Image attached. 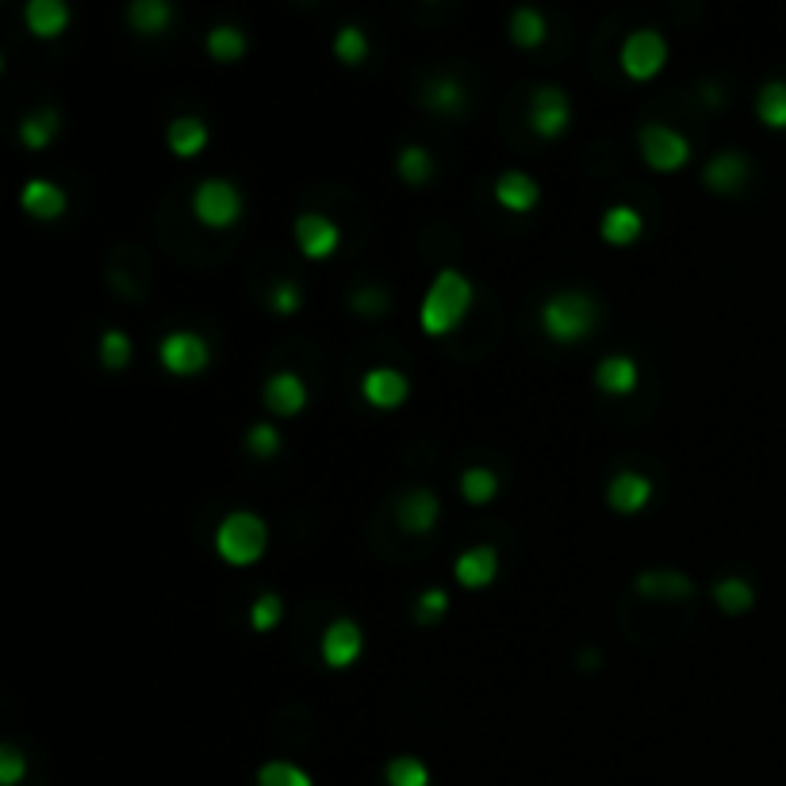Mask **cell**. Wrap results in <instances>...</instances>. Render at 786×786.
I'll use <instances>...</instances> for the list:
<instances>
[{"instance_id": "1", "label": "cell", "mask_w": 786, "mask_h": 786, "mask_svg": "<svg viewBox=\"0 0 786 786\" xmlns=\"http://www.w3.org/2000/svg\"><path fill=\"white\" fill-rule=\"evenodd\" d=\"M472 308V284L464 272L456 269H441L430 284V292L422 295V311L419 323L427 334H449Z\"/></svg>"}, {"instance_id": "2", "label": "cell", "mask_w": 786, "mask_h": 786, "mask_svg": "<svg viewBox=\"0 0 786 786\" xmlns=\"http://www.w3.org/2000/svg\"><path fill=\"white\" fill-rule=\"evenodd\" d=\"M265 541H269V529H265V523L254 510H235V515H227L219 523V529H215V549H219V557L238 568L261 560Z\"/></svg>"}, {"instance_id": "3", "label": "cell", "mask_w": 786, "mask_h": 786, "mask_svg": "<svg viewBox=\"0 0 786 786\" xmlns=\"http://www.w3.org/2000/svg\"><path fill=\"white\" fill-rule=\"evenodd\" d=\"M599 319V308L591 295L583 292H557L552 300H545L541 308V326L549 338L557 342H575L595 326Z\"/></svg>"}, {"instance_id": "4", "label": "cell", "mask_w": 786, "mask_h": 786, "mask_svg": "<svg viewBox=\"0 0 786 786\" xmlns=\"http://www.w3.org/2000/svg\"><path fill=\"white\" fill-rule=\"evenodd\" d=\"M192 212H196V219L204 227H230L238 219V212H243V196H238V189L230 181L212 176L192 196Z\"/></svg>"}, {"instance_id": "5", "label": "cell", "mask_w": 786, "mask_h": 786, "mask_svg": "<svg viewBox=\"0 0 786 786\" xmlns=\"http://www.w3.org/2000/svg\"><path fill=\"white\" fill-rule=\"evenodd\" d=\"M668 62V43H664L660 31L653 28H640V31H629L622 43V69L637 82L645 77L660 74V66Z\"/></svg>"}, {"instance_id": "6", "label": "cell", "mask_w": 786, "mask_h": 786, "mask_svg": "<svg viewBox=\"0 0 786 786\" xmlns=\"http://www.w3.org/2000/svg\"><path fill=\"white\" fill-rule=\"evenodd\" d=\"M640 154H645V162L653 170H676V165H683L691 158V142L679 131H671V127L653 123L640 131Z\"/></svg>"}, {"instance_id": "7", "label": "cell", "mask_w": 786, "mask_h": 786, "mask_svg": "<svg viewBox=\"0 0 786 786\" xmlns=\"http://www.w3.org/2000/svg\"><path fill=\"white\" fill-rule=\"evenodd\" d=\"M207 357H212V349H207V342L196 331H173L162 338V365L176 376L200 373L207 365Z\"/></svg>"}, {"instance_id": "8", "label": "cell", "mask_w": 786, "mask_h": 786, "mask_svg": "<svg viewBox=\"0 0 786 786\" xmlns=\"http://www.w3.org/2000/svg\"><path fill=\"white\" fill-rule=\"evenodd\" d=\"M568 96L560 93V88L545 85L534 93V100H529V123H534V131L541 134V139H552V134H560L568 127Z\"/></svg>"}, {"instance_id": "9", "label": "cell", "mask_w": 786, "mask_h": 786, "mask_svg": "<svg viewBox=\"0 0 786 786\" xmlns=\"http://www.w3.org/2000/svg\"><path fill=\"white\" fill-rule=\"evenodd\" d=\"M338 238L342 230L334 227L326 215L311 212L295 219V243H300V250L308 254V258H326V254H334L338 250Z\"/></svg>"}, {"instance_id": "10", "label": "cell", "mask_w": 786, "mask_h": 786, "mask_svg": "<svg viewBox=\"0 0 786 786\" xmlns=\"http://www.w3.org/2000/svg\"><path fill=\"white\" fill-rule=\"evenodd\" d=\"M407 391H411V384H407V376L399 373V368H373V373L360 380V396L373 407H384V411L403 403Z\"/></svg>"}, {"instance_id": "11", "label": "cell", "mask_w": 786, "mask_h": 786, "mask_svg": "<svg viewBox=\"0 0 786 786\" xmlns=\"http://www.w3.org/2000/svg\"><path fill=\"white\" fill-rule=\"evenodd\" d=\"M360 645H365V640H360L357 625L338 617V622H331L323 633V660L331 664V668H346V664H353L360 656Z\"/></svg>"}, {"instance_id": "12", "label": "cell", "mask_w": 786, "mask_h": 786, "mask_svg": "<svg viewBox=\"0 0 786 786\" xmlns=\"http://www.w3.org/2000/svg\"><path fill=\"white\" fill-rule=\"evenodd\" d=\"M438 495L427 492V487H411V492L399 499V526L407 529V534H427V529H434L438 523Z\"/></svg>"}, {"instance_id": "13", "label": "cell", "mask_w": 786, "mask_h": 786, "mask_svg": "<svg viewBox=\"0 0 786 786\" xmlns=\"http://www.w3.org/2000/svg\"><path fill=\"white\" fill-rule=\"evenodd\" d=\"M453 572L464 588H487V583L495 580V572H499V552H495L492 545H476V549L461 552Z\"/></svg>"}, {"instance_id": "14", "label": "cell", "mask_w": 786, "mask_h": 786, "mask_svg": "<svg viewBox=\"0 0 786 786\" xmlns=\"http://www.w3.org/2000/svg\"><path fill=\"white\" fill-rule=\"evenodd\" d=\"M606 499H611L614 510L633 515V510H640L648 499H653V484H648L640 472H617L611 480V487H606Z\"/></svg>"}, {"instance_id": "15", "label": "cell", "mask_w": 786, "mask_h": 786, "mask_svg": "<svg viewBox=\"0 0 786 786\" xmlns=\"http://www.w3.org/2000/svg\"><path fill=\"white\" fill-rule=\"evenodd\" d=\"M265 403L277 414H295L303 403H308V388L295 373H277L265 380Z\"/></svg>"}, {"instance_id": "16", "label": "cell", "mask_w": 786, "mask_h": 786, "mask_svg": "<svg viewBox=\"0 0 786 786\" xmlns=\"http://www.w3.org/2000/svg\"><path fill=\"white\" fill-rule=\"evenodd\" d=\"M23 207H28L35 219H58L62 212H66V192L58 189L54 181H43V176H35V181L23 184Z\"/></svg>"}, {"instance_id": "17", "label": "cell", "mask_w": 786, "mask_h": 786, "mask_svg": "<svg viewBox=\"0 0 786 786\" xmlns=\"http://www.w3.org/2000/svg\"><path fill=\"white\" fill-rule=\"evenodd\" d=\"M749 181V158L736 154V150H721L718 158H710L706 165V184L713 192H733Z\"/></svg>"}, {"instance_id": "18", "label": "cell", "mask_w": 786, "mask_h": 786, "mask_svg": "<svg viewBox=\"0 0 786 786\" xmlns=\"http://www.w3.org/2000/svg\"><path fill=\"white\" fill-rule=\"evenodd\" d=\"M537 196H541V189H537V181L523 170H510L499 176V184H495V200H499L503 207H510V212H529V207L537 204Z\"/></svg>"}, {"instance_id": "19", "label": "cell", "mask_w": 786, "mask_h": 786, "mask_svg": "<svg viewBox=\"0 0 786 786\" xmlns=\"http://www.w3.org/2000/svg\"><path fill=\"white\" fill-rule=\"evenodd\" d=\"M640 230H645V219H640L637 207H629V204L606 207V215H603V238L606 243L629 246V243H637L640 238Z\"/></svg>"}, {"instance_id": "20", "label": "cell", "mask_w": 786, "mask_h": 786, "mask_svg": "<svg viewBox=\"0 0 786 786\" xmlns=\"http://www.w3.org/2000/svg\"><path fill=\"white\" fill-rule=\"evenodd\" d=\"M595 380H599V388L603 391L625 396V391L637 388V365H633V357H625V353H611V357L599 360Z\"/></svg>"}, {"instance_id": "21", "label": "cell", "mask_w": 786, "mask_h": 786, "mask_svg": "<svg viewBox=\"0 0 786 786\" xmlns=\"http://www.w3.org/2000/svg\"><path fill=\"white\" fill-rule=\"evenodd\" d=\"M23 20H28V28L35 31V35L51 39V35H58V31H66L69 8H66V0H31Z\"/></svg>"}, {"instance_id": "22", "label": "cell", "mask_w": 786, "mask_h": 786, "mask_svg": "<svg viewBox=\"0 0 786 786\" xmlns=\"http://www.w3.org/2000/svg\"><path fill=\"white\" fill-rule=\"evenodd\" d=\"M170 147H173V154H181V158L200 154V150L207 147V123L200 116L173 119L170 123Z\"/></svg>"}, {"instance_id": "23", "label": "cell", "mask_w": 786, "mask_h": 786, "mask_svg": "<svg viewBox=\"0 0 786 786\" xmlns=\"http://www.w3.org/2000/svg\"><path fill=\"white\" fill-rule=\"evenodd\" d=\"M637 591L656 599H683L691 595V580L683 572H645L637 580Z\"/></svg>"}, {"instance_id": "24", "label": "cell", "mask_w": 786, "mask_h": 786, "mask_svg": "<svg viewBox=\"0 0 786 786\" xmlns=\"http://www.w3.org/2000/svg\"><path fill=\"white\" fill-rule=\"evenodd\" d=\"M713 599L725 614H744L752 606V583L741 580V575H725V580L713 583Z\"/></svg>"}, {"instance_id": "25", "label": "cell", "mask_w": 786, "mask_h": 786, "mask_svg": "<svg viewBox=\"0 0 786 786\" xmlns=\"http://www.w3.org/2000/svg\"><path fill=\"white\" fill-rule=\"evenodd\" d=\"M127 20L142 35H154V31H165V23H170V4L165 0H134Z\"/></svg>"}, {"instance_id": "26", "label": "cell", "mask_w": 786, "mask_h": 786, "mask_svg": "<svg viewBox=\"0 0 786 786\" xmlns=\"http://www.w3.org/2000/svg\"><path fill=\"white\" fill-rule=\"evenodd\" d=\"M756 111L767 127H786V82H767L760 88Z\"/></svg>"}, {"instance_id": "27", "label": "cell", "mask_w": 786, "mask_h": 786, "mask_svg": "<svg viewBox=\"0 0 786 786\" xmlns=\"http://www.w3.org/2000/svg\"><path fill=\"white\" fill-rule=\"evenodd\" d=\"M58 134V111H51V108H43V111H35V116H28L20 123V139L28 142L31 150H39V147H46V142Z\"/></svg>"}, {"instance_id": "28", "label": "cell", "mask_w": 786, "mask_h": 786, "mask_svg": "<svg viewBox=\"0 0 786 786\" xmlns=\"http://www.w3.org/2000/svg\"><path fill=\"white\" fill-rule=\"evenodd\" d=\"M207 51L219 62H235L246 51V35L238 28H230V23H219V28L207 31Z\"/></svg>"}, {"instance_id": "29", "label": "cell", "mask_w": 786, "mask_h": 786, "mask_svg": "<svg viewBox=\"0 0 786 786\" xmlns=\"http://www.w3.org/2000/svg\"><path fill=\"white\" fill-rule=\"evenodd\" d=\"M510 39H515V43H523V46L541 43V39H545L541 12H537V8H515V12H510Z\"/></svg>"}, {"instance_id": "30", "label": "cell", "mask_w": 786, "mask_h": 786, "mask_svg": "<svg viewBox=\"0 0 786 786\" xmlns=\"http://www.w3.org/2000/svg\"><path fill=\"white\" fill-rule=\"evenodd\" d=\"M258 786H315V783H311V775L303 767L288 764V760H272V764H265L258 772Z\"/></svg>"}, {"instance_id": "31", "label": "cell", "mask_w": 786, "mask_h": 786, "mask_svg": "<svg viewBox=\"0 0 786 786\" xmlns=\"http://www.w3.org/2000/svg\"><path fill=\"white\" fill-rule=\"evenodd\" d=\"M461 492L469 503H487V499H495V492H499V476H495L492 469H469L461 476Z\"/></svg>"}, {"instance_id": "32", "label": "cell", "mask_w": 786, "mask_h": 786, "mask_svg": "<svg viewBox=\"0 0 786 786\" xmlns=\"http://www.w3.org/2000/svg\"><path fill=\"white\" fill-rule=\"evenodd\" d=\"M388 786H430L427 764L414 756H396L388 764Z\"/></svg>"}, {"instance_id": "33", "label": "cell", "mask_w": 786, "mask_h": 786, "mask_svg": "<svg viewBox=\"0 0 786 786\" xmlns=\"http://www.w3.org/2000/svg\"><path fill=\"white\" fill-rule=\"evenodd\" d=\"M399 173H403V181H411V184L430 181V173H434V158H430V150L403 147L399 150Z\"/></svg>"}, {"instance_id": "34", "label": "cell", "mask_w": 786, "mask_h": 786, "mask_svg": "<svg viewBox=\"0 0 786 786\" xmlns=\"http://www.w3.org/2000/svg\"><path fill=\"white\" fill-rule=\"evenodd\" d=\"M334 54H338L342 62H360L368 54V39H365V31L357 28V23H346V28L338 31V39H334Z\"/></svg>"}, {"instance_id": "35", "label": "cell", "mask_w": 786, "mask_h": 786, "mask_svg": "<svg viewBox=\"0 0 786 786\" xmlns=\"http://www.w3.org/2000/svg\"><path fill=\"white\" fill-rule=\"evenodd\" d=\"M427 100L441 111H456L464 108V88L461 82H453V77H438V82L427 88Z\"/></svg>"}, {"instance_id": "36", "label": "cell", "mask_w": 786, "mask_h": 786, "mask_svg": "<svg viewBox=\"0 0 786 786\" xmlns=\"http://www.w3.org/2000/svg\"><path fill=\"white\" fill-rule=\"evenodd\" d=\"M100 360L108 368H123L131 360V338L123 331H104L100 338Z\"/></svg>"}, {"instance_id": "37", "label": "cell", "mask_w": 786, "mask_h": 786, "mask_svg": "<svg viewBox=\"0 0 786 786\" xmlns=\"http://www.w3.org/2000/svg\"><path fill=\"white\" fill-rule=\"evenodd\" d=\"M280 614H284V603H280L277 595H261L258 603H254V611H250V622H254V629L265 633V629H277Z\"/></svg>"}, {"instance_id": "38", "label": "cell", "mask_w": 786, "mask_h": 786, "mask_svg": "<svg viewBox=\"0 0 786 786\" xmlns=\"http://www.w3.org/2000/svg\"><path fill=\"white\" fill-rule=\"evenodd\" d=\"M246 445H250V453H258V456H272L280 449V434L269 427V422H258V427L246 434Z\"/></svg>"}, {"instance_id": "39", "label": "cell", "mask_w": 786, "mask_h": 786, "mask_svg": "<svg viewBox=\"0 0 786 786\" xmlns=\"http://www.w3.org/2000/svg\"><path fill=\"white\" fill-rule=\"evenodd\" d=\"M20 779H23V756L12 749V744H4V749H0V783L15 786Z\"/></svg>"}, {"instance_id": "40", "label": "cell", "mask_w": 786, "mask_h": 786, "mask_svg": "<svg viewBox=\"0 0 786 786\" xmlns=\"http://www.w3.org/2000/svg\"><path fill=\"white\" fill-rule=\"evenodd\" d=\"M300 284H292V280H284V284L272 288V308L280 311V315H292L295 308H300Z\"/></svg>"}, {"instance_id": "41", "label": "cell", "mask_w": 786, "mask_h": 786, "mask_svg": "<svg viewBox=\"0 0 786 786\" xmlns=\"http://www.w3.org/2000/svg\"><path fill=\"white\" fill-rule=\"evenodd\" d=\"M449 611V595H445V591H422V595H419V617H422V622H434V617H441V614H445Z\"/></svg>"}, {"instance_id": "42", "label": "cell", "mask_w": 786, "mask_h": 786, "mask_svg": "<svg viewBox=\"0 0 786 786\" xmlns=\"http://www.w3.org/2000/svg\"><path fill=\"white\" fill-rule=\"evenodd\" d=\"M353 308L365 311V315H380V311L388 308V295H384L380 288H360V292L353 295Z\"/></svg>"}]
</instances>
